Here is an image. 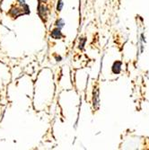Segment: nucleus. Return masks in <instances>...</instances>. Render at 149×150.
Listing matches in <instances>:
<instances>
[{
    "instance_id": "6",
    "label": "nucleus",
    "mask_w": 149,
    "mask_h": 150,
    "mask_svg": "<svg viewBox=\"0 0 149 150\" xmlns=\"http://www.w3.org/2000/svg\"><path fill=\"white\" fill-rule=\"evenodd\" d=\"M63 2L61 1V0H59V1L58 2V5H57V10L58 11H61L62 8H63Z\"/></svg>"
},
{
    "instance_id": "4",
    "label": "nucleus",
    "mask_w": 149,
    "mask_h": 150,
    "mask_svg": "<svg viewBox=\"0 0 149 150\" xmlns=\"http://www.w3.org/2000/svg\"><path fill=\"white\" fill-rule=\"evenodd\" d=\"M94 107H98L99 105V90H96L94 93Z\"/></svg>"
},
{
    "instance_id": "3",
    "label": "nucleus",
    "mask_w": 149,
    "mask_h": 150,
    "mask_svg": "<svg viewBox=\"0 0 149 150\" xmlns=\"http://www.w3.org/2000/svg\"><path fill=\"white\" fill-rule=\"evenodd\" d=\"M120 67H121V62L118 61V62H115L113 67H112V71L114 74H119L120 72Z\"/></svg>"
},
{
    "instance_id": "7",
    "label": "nucleus",
    "mask_w": 149,
    "mask_h": 150,
    "mask_svg": "<svg viewBox=\"0 0 149 150\" xmlns=\"http://www.w3.org/2000/svg\"><path fill=\"white\" fill-rule=\"evenodd\" d=\"M84 43H85V39H83V40H82V42L79 43V48H80V49H83V48H84Z\"/></svg>"
},
{
    "instance_id": "8",
    "label": "nucleus",
    "mask_w": 149,
    "mask_h": 150,
    "mask_svg": "<svg viewBox=\"0 0 149 150\" xmlns=\"http://www.w3.org/2000/svg\"><path fill=\"white\" fill-rule=\"evenodd\" d=\"M39 1H40V2H46L47 0H39Z\"/></svg>"
},
{
    "instance_id": "5",
    "label": "nucleus",
    "mask_w": 149,
    "mask_h": 150,
    "mask_svg": "<svg viewBox=\"0 0 149 150\" xmlns=\"http://www.w3.org/2000/svg\"><path fill=\"white\" fill-rule=\"evenodd\" d=\"M64 25H65V23H64V21L62 20V19H59L58 21H57V23H56V26H57L59 29H62L64 27Z\"/></svg>"
},
{
    "instance_id": "1",
    "label": "nucleus",
    "mask_w": 149,
    "mask_h": 150,
    "mask_svg": "<svg viewBox=\"0 0 149 150\" xmlns=\"http://www.w3.org/2000/svg\"><path fill=\"white\" fill-rule=\"evenodd\" d=\"M38 12H39V15L41 18H44L47 16L48 14V8L45 7L44 5H39V8H38Z\"/></svg>"
},
{
    "instance_id": "2",
    "label": "nucleus",
    "mask_w": 149,
    "mask_h": 150,
    "mask_svg": "<svg viewBox=\"0 0 149 150\" xmlns=\"http://www.w3.org/2000/svg\"><path fill=\"white\" fill-rule=\"evenodd\" d=\"M51 36L52 37V38L58 40V39H60L62 37V34H61V32H60V29L57 28L52 31V33H51Z\"/></svg>"
}]
</instances>
